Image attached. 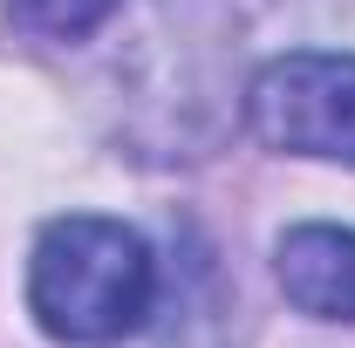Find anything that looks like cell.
Listing matches in <instances>:
<instances>
[{
  "mask_svg": "<svg viewBox=\"0 0 355 348\" xmlns=\"http://www.w3.org/2000/svg\"><path fill=\"white\" fill-rule=\"evenodd\" d=\"M246 116L266 150L355 171V55L301 48L266 62L246 89Z\"/></svg>",
  "mask_w": 355,
  "mask_h": 348,
  "instance_id": "obj_2",
  "label": "cell"
},
{
  "mask_svg": "<svg viewBox=\"0 0 355 348\" xmlns=\"http://www.w3.org/2000/svg\"><path fill=\"white\" fill-rule=\"evenodd\" d=\"M273 280L301 314L355 328V232L349 225H294V232H280Z\"/></svg>",
  "mask_w": 355,
  "mask_h": 348,
  "instance_id": "obj_3",
  "label": "cell"
},
{
  "mask_svg": "<svg viewBox=\"0 0 355 348\" xmlns=\"http://www.w3.org/2000/svg\"><path fill=\"white\" fill-rule=\"evenodd\" d=\"M157 301V260L144 232L103 212L48 218L28 260V307L42 335L69 348H96L130 335Z\"/></svg>",
  "mask_w": 355,
  "mask_h": 348,
  "instance_id": "obj_1",
  "label": "cell"
},
{
  "mask_svg": "<svg viewBox=\"0 0 355 348\" xmlns=\"http://www.w3.org/2000/svg\"><path fill=\"white\" fill-rule=\"evenodd\" d=\"M7 14L42 42H83L116 14V0H7Z\"/></svg>",
  "mask_w": 355,
  "mask_h": 348,
  "instance_id": "obj_4",
  "label": "cell"
}]
</instances>
